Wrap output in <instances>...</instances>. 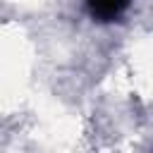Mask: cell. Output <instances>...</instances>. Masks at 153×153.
Segmentation results:
<instances>
[{"label":"cell","mask_w":153,"mask_h":153,"mask_svg":"<svg viewBox=\"0 0 153 153\" xmlns=\"http://www.w3.org/2000/svg\"><path fill=\"white\" fill-rule=\"evenodd\" d=\"M129 0H88V10L98 22H112L127 10Z\"/></svg>","instance_id":"cell-1"}]
</instances>
